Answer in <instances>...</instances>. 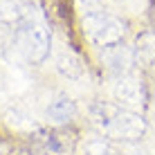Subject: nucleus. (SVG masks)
<instances>
[{
	"mask_svg": "<svg viewBox=\"0 0 155 155\" xmlns=\"http://www.w3.org/2000/svg\"><path fill=\"white\" fill-rule=\"evenodd\" d=\"M83 29L88 34V38L99 47H115L121 41L124 27L121 23L110 16L108 12H104L97 5H85L83 9Z\"/></svg>",
	"mask_w": 155,
	"mask_h": 155,
	"instance_id": "nucleus-3",
	"label": "nucleus"
},
{
	"mask_svg": "<svg viewBox=\"0 0 155 155\" xmlns=\"http://www.w3.org/2000/svg\"><path fill=\"white\" fill-rule=\"evenodd\" d=\"M121 2H124V5H137L140 0H121Z\"/></svg>",
	"mask_w": 155,
	"mask_h": 155,
	"instance_id": "nucleus-11",
	"label": "nucleus"
},
{
	"mask_svg": "<svg viewBox=\"0 0 155 155\" xmlns=\"http://www.w3.org/2000/svg\"><path fill=\"white\" fill-rule=\"evenodd\" d=\"M90 117H92V124L104 135L115 137V140H135V137H142L144 128H146L142 115H137L135 110L124 108L119 104H104V101H99V104L92 106Z\"/></svg>",
	"mask_w": 155,
	"mask_h": 155,
	"instance_id": "nucleus-1",
	"label": "nucleus"
},
{
	"mask_svg": "<svg viewBox=\"0 0 155 155\" xmlns=\"http://www.w3.org/2000/svg\"><path fill=\"white\" fill-rule=\"evenodd\" d=\"M113 97L119 106H124V108H140V106L144 104V90L142 85L135 81V79L130 77H121L117 79V81L113 83Z\"/></svg>",
	"mask_w": 155,
	"mask_h": 155,
	"instance_id": "nucleus-4",
	"label": "nucleus"
},
{
	"mask_svg": "<svg viewBox=\"0 0 155 155\" xmlns=\"http://www.w3.org/2000/svg\"><path fill=\"white\" fill-rule=\"evenodd\" d=\"M14 29H16V38H18V45L25 52V56L34 63L45 61L47 54H50V31H47L45 20L36 14L34 7L14 25Z\"/></svg>",
	"mask_w": 155,
	"mask_h": 155,
	"instance_id": "nucleus-2",
	"label": "nucleus"
},
{
	"mask_svg": "<svg viewBox=\"0 0 155 155\" xmlns=\"http://www.w3.org/2000/svg\"><path fill=\"white\" fill-rule=\"evenodd\" d=\"M81 155H124L115 144L106 142V140H90L85 142Z\"/></svg>",
	"mask_w": 155,
	"mask_h": 155,
	"instance_id": "nucleus-9",
	"label": "nucleus"
},
{
	"mask_svg": "<svg viewBox=\"0 0 155 155\" xmlns=\"http://www.w3.org/2000/svg\"><path fill=\"white\" fill-rule=\"evenodd\" d=\"M34 153L36 155H68V148L58 137L47 135V137H41V140L36 142Z\"/></svg>",
	"mask_w": 155,
	"mask_h": 155,
	"instance_id": "nucleus-8",
	"label": "nucleus"
},
{
	"mask_svg": "<svg viewBox=\"0 0 155 155\" xmlns=\"http://www.w3.org/2000/svg\"><path fill=\"white\" fill-rule=\"evenodd\" d=\"M5 119L14 128H20V130H31V128H34V117L18 104H9L7 108H5Z\"/></svg>",
	"mask_w": 155,
	"mask_h": 155,
	"instance_id": "nucleus-7",
	"label": "nucleus"
},
{
	"mask_svg": "<svg viewBox=\"0 0 155 155\" xmlns=\"http://www.w3.org/2000/svg\"><path fill=\"white\" fill-rule=\"evenodd\" d=\"M74 113H77V106L65 92H54L45 104V117L52 124H65L74 117Z\"/></svg>",
	"mask_w": 155,
	"mask_h": 155,
	"instance_id": "nucleus-5",
	"label": "nucleus"
},
{
	"mask_svg": "<svg viewBox=\"0 0 155 155\" xmlns=\"http://www.w3.org/2000/svg\"><path fill=\"white\" fill-rule=\"evenodd\" d=\"M140 54L144 61H148V63H153L155 65V38L153 36H142V41H140Z\"/></svg>",
	"mask_w": 155,
	"mask_h": 155,
	"instance_id": "nucleus-10",
	"label": "nucleus"
},
{
	"mask_svg": "<svg viewBox=\"0 0 155 155\" xmlns=\"http://www.w3.org/2000/svg\"><path fill=\"white\" fill-rule=\"evenodd\" d=\"M56 70L63 74L65 79L70 81H79L83 77V65H81V58H79L70 47H63L58 50L56 54Z\"/></svg>",
	"mask_w": 155,
	"mask_h": 155,
	"instance_id": "nucleus-6",
	"label": "nucleus"
}]
</instances>
